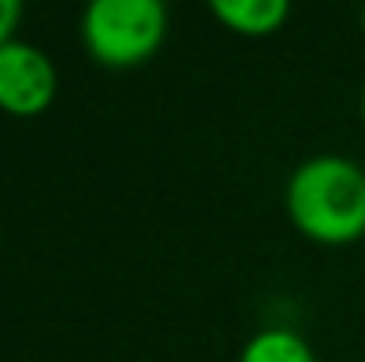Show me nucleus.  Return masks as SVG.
<instances>
[{
	"instance_id": "nucleus-3",
	"label": "nucleus",
	"mask_w": 365,
	"mask_h": 362,
	"mask_svg": "<svg viewBox=\"0 0 365 362\" xmlns=\"http://www.w3.org/2000/svg\"><path fill=\"white\" fill-rule=\"evenodd\" d=\"M57 93V71L50 57L21 39L0 46V107L18 118L43 114Z\"/></svg>"
},
{
	"instance_id": "nucleus-2",
	"label": "nucleus",
	"mask_w": 365,
	"mask_h": 362,
	"mask_svg": "<svg viewBox=\"0 0 365 362\" xmlns=\"http://www.w3.org/2000/svg\"><path fill=\"white\" fill-rule=\"evenodd\" d=\"M167 32L160 0H93L82 14L86 50L110 68H131L156 54Z\"/></svg>"
},
{
	"instance_id": "nucleus-4",
	"label": "nucleus",
	"mask_w": 365,
	"mask_h": 362,
	"mask_svg": "<svg viewBox=\"0 0 365 362\" xmlns=\"http://www.w3.org/2000/svg\"><path fill=\"white\" fill-rule=\"evenodd\" d=\"M210 11L242 36H266L284 25L291 4L287 0H213Z\"/></svg>"
},
{
	"instance_id": "nucleus-7",
	"label": "nucleus",
	"mask_w": 365,
	"mask_h": 362,
	"mask_svg": "<svg viewBox=\"0 0 365 362\" xmlns=\"http://www.w3.org/2000/svg\"><path fill=\"white\" fill-rule=\"evenodd\" d=\"M362 118H365V89H362Z\"/></svg>"
},
{
	"instance_id": "nucleus-5",
	"label": "nucleus",
	"mask_w": 365,
	"mask_h": 362,
	"mask_svg": "<svg viewBox=\"0 0 365 362\" xmlns=\"http://www.w3.org/2000/svg\"><path fill=\"white\" fill-rule=\"evenodd\" d=\"M242 362H316L309 341H302L294 331L284 327H269L259 331L242 352Z\"/></svg>"
},
{
	"instance_id": "nucleus-1",
	"label": "nucleus",
	"mask_w": 365,
	"mask_h": 362,
	"mask_svg": "<svg viewBox=\"0 0 365 362\" xmlns=\"http://www.w3.org/2000/svg\"><path fill=\"white\" fill-rule=\"evenodd\" d=\"M287 213L316 241L341 245L365 235V171L348 156H312L287 181Z\"/></svg>"
},
{
	"instance_id": "nucleus-8",
	"label": "nucleus",
	"mask_w": 365,
	"mask_h": 362,
	"mask_svg": "<svg viewBox=\"0 0 365 362\" xmlns=\"http://www.w3.org/2000/svg\"><path fill=\"white\" fill-rule=\"evenodd\" d=\"M362 32H365V11H362Z\"/></svg>"
},
{
	"instance_id": "nucleus-6",
	"label": "nucleus",
	"mask_w": 365,
	"mask_h": 362,
	"mask_svg": "<svg viewBox=\"0 0 365 362\" xmlns=\"http://www.w3.org/2000/svg\"><path fill=\"white\" fill-rule=\"evenodd\" d=\"M21 18V4L18 0H0V46L11 43V32Z\"/></svg>"
}]
</instances>
